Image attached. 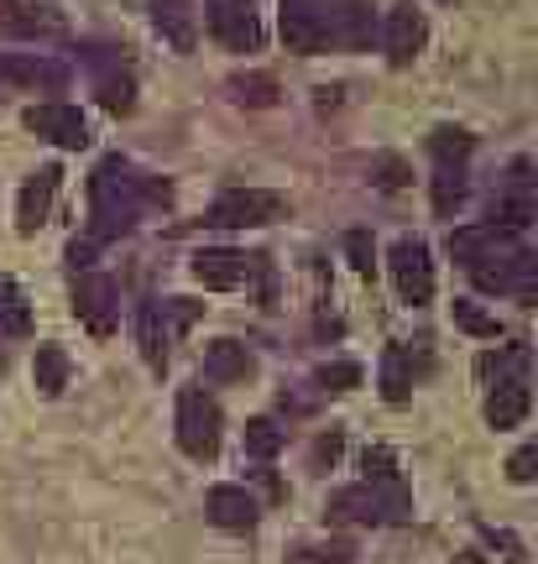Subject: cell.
<instances>
[{"instance_id": "obj_23", "label": "cell", "mask_w": 538, "mask_h": 564, "mask_svg": "<svg viewBox=\"0 0 538 564\" xmlns=\"http://www.w3.org/2000/svg\"><path fill=\"white\" fill-rule=\"evenodd\" d=\"M413 350L408 345H387V356H381V398L387 403H408V392H413Z\"/></svg>"}, {"instance_id": "obj_6", "label": "cell", "mask_w": 538, "mask_h": 564, "mask_svg": "<svg viewBox=\"0 0 538 564\" xmlns=\"http://www.w3.org/2000/svg\"><path fill=\"white\" fill-rule=\"evenodd\" d=\"M74 319L95 335V340H105V335H116L120 324V293L116 282L105 278V272H84L79 282H74Z\"/></svg>"}, {"instance_id": "obj_35", "label": "cell", "mask_w": 538, "mask_h": 564, "mask_svg": "<svg viewBox=\"0 0 538 564\" xmlns=\"http://www.w3.org/2000/svg\"><path fill=\"white\" fill-rule=\"evenodd\" d=\"M361 470H366V481H377V486L398 481V460H392V449H381V444L361 455Z\"/></svg>"}, {"instance_id": "obj_1", "label": "cell", "mask_w": 538, "mask_h": 564, "mask_svg": "<svg viewBox=\"0 0 538 564\" xmlns=\"http://www.w3.org/2000/svg\"><path fill=\"white\" fill-rule=\"evenodd\" d=\"M372 26L377 21L366 0H282V42L303 58L330 47H366Z\"/></svg>"}, {"instance_id": "obj_5", "label": "cell", "mask_w": 538, "mask_h": 564, "mask_svg": "<svg viewBox=\"0 0 538 564\" xmlns=\"http://www.w3.org/2000/svg\"><path fill=\"white\" fill-rule=\"evenodd\" d=\"M282 215H288L282 194H267V188H225L204 209V225H215V230H246V225H272Z\"/></svg>"}, {"instance_id": "obj_15", "label": "cell", "mask_w": 538, "mask_h": 564, "mask_svg": "<svg viewBox=\"0 0 538 564\" xmlns=\"http://www.w3.org/2000/svg\"><path fill=\"white\" fill-rule=\"evenodd\" d=\"M204 512H209V523L225 528V533H251V528H257V497H251L246 486H215Z\"/></svg>"}, {"instance_id": "obj_14", "label": "cell", "mask_w": 538, "mask_h": 564, "mask_svg": "<svg viewBox=\"0 0 538 564\" xmlns=\"http://www.w3.org/2000/svg\"><path fill=\"white\" fill-rule=\"evenodd\" d=\"M523 173H528V162L513 167V183L492 199V220H486V225H497V230H507V236H523V230L534 225V188H528Z\"/></svg>"}, {"instance_id": "obj_33", "label": "cell", "mask_w": 538, "mask_h": 564, "mask_svg": "<svg viewBox=\"0 0 538 564\" xmlns=\"http://www.w3.org/2000/svg\"><path fill=\"white\" fill-rule=\"evenodd\" d=\"M314 387H320V392H351V387H361V366L356 361H324L320 371H314Z\"/></svg>"}, {"instance_id": "obj_38", "label": "cell", "mask_w": 538, "mask_h": 564, "mask_svg": "<svg viewBox=\"0 0 538 564\" xmlns=\"http://www.w3.org/2000/svg\"><path fill=\"white\" fill-rule=\"evenodd\" d=\"M534 465H538V444H523L518 455L507 460V476H513V481H518V486H528V481H534V476H538Z\"/></svg>"}, {"instance_id": "obj_8", "label": "cell", "mask_w": 538, "mask_h": 564, "mask_svg": "<svg viewBox=\"0 0 538 564\" xmlns=\"http://www.w3.org/2000/svg\"><path fill=\"white\" fill-rule=\"evenodd\" d=\"M21 126H26L32 137L63 147V152H79V147H89V121L79 116V105H63V100L32 105V110L21 116Z\"/></svg>"}, {"instance_id": "obj_26", "label": "cell", "mask_w": 538, "mask_h": 564, "mask_svg": "<svg viewBox=\"0 0 538 564\" xmlns=\"http://www.w3.org/2000/svg\"><path fill=\"white\" fill-rule=\"evenodd\" d=\"M465 204V162H434V209L450 220Z\"/></svg>"}, {"instance_id": "obj_28", "label": "cell", "mask_w": 538, "mask_h": 564, "mask_svg": "<svg viewBox=\"0 0 538 564\" xmlns=\"http://www.w3.org/2000/svg\"><path fill=\"white\" fill-rule=\"evenodd\" d=\"M356 544L351 539H324V544H299L288 549V564H351Z\"/></svg>"}, {"instance_id": "obj_3", "label": "cell", "mask_w": 538, "mask_h": 564, "mask_svg": "<svg viewBox=\"0 0 538 564\" xmlns=\"http://www.w3.org/2000/svg\"><path fill=\"white\" fill-rule=\"evenodd\" d=\"M330 523H361V528H381V523H402L408 518V486L402 481H361V486H340L330 497Z\"/></svg>"}, {"instance_id": "obj_13", "label": "cell", "mask_w": 538, "mask_h": 564, "mask_svg": "<svg viewBox=\"0 0 538 564\" xmlns=\"http://www.w3.org/2000/svg\"><path fill=\"white\" fill-rule=\"evenodd\" d=\"M0 32L6 37H63L68 21L53 6H32V0H0Z\"/></svg>"}, {"instance_id": "obj_18", "label": "cell", "mask_w": 538, "mask_h": 564, "mask_svg": "<svg viewBox=\"0 0 538 564\" xmlns=\"http://www.w3.org/2000/svg\"><path fill=\"white\" fill-rule=\"evenodd\" d=\"M137 345H141V361L162 377V371H168V345H173V329H168V319H162L158 299H147L137 308Z\"/></svg>"}, {"instance_id": "obj_20", "label": "cell", "mask_w": 538, "mask_h": 564, "mask_svg": "<svg viewBox=\"0 0 538 564\" xmlns=\"http://www.w3.org/2000/svg\"><path fill=\"white\" fill-rule=\"evenodd\" d=\"M89 63H100V79H95L100 105L110 110V116H126V110L137 105V79H131L126 58H100V53H89Z\"/></svg>"}, {"instance_id": "obj_12", "label": "cell", "mask_w": 538, "mask_h": 564, "mask_svg": "<svg viewBox=\"0 0 538 564\" xmlns=\"http://www.w3.org/2000/svg\"><path fill=\"white\" fill-rule=\"evenodd\" d=\"M381 42H387V58L398 63V68H408L423 53V42H429V17H423L419 6H392L387 26H381Z\"/></svg>"}, {"instance_id": "obj_4", "label": "cell", "mask_w": 538, "mask_h": 564, "mask_svg": "<svg viewBox=\"0 0 538 564\" xmlns=\"http://www.w3.org/2000/svg\"><path fill=\"white\" fill-rule=\"evenodd\" d=\"M219 429H225V419H219L215 398L204 387H183L179 392V449L183 455L209 465L219 455Z\"/></svg>"}, {"instance_id": "obj_9", "label": "cell", "mask_w": 538, "mask_h": 564, "mask_svg": "<svg viewBox=\"0 0 538 564\" xmlns=\"http://www.w3.org/2000/svg\"><path fill=\"white\" fill-rule=\"evenodd\" d=\"M0 84L58 95V89H68V68L58 58H42V53H0Z\"/></svg>"}, {"instance_id": "obj_41", "label": "cell", "mask_w": 538, "mask_h": 564, "mask_svg": "<svg viewBox=\"0 0 538 564\" xmlns=\"http://www.w3.org/2000/svg\"><path fill=\"white\" fill-rule=\"evenodd\" d=\"M95 246L100 241H68V267H74V272H89V267H95Z\"/></svg>"}, {"instance_id": "obj_22", "label": "cell", "mask_w": 538, "mask_h": 564, "mask_svg": "<svg viewBox=\"0 0 538 564\" xmlns=\"http://www.w3.org/2000/svg\"><path fill=\"white\" fill-rule=\"evenodd\" d=\"M507 241H518V236H507L497 225H465V230H450V257H455L460 267H476L481 257H492V251Z\"/></svg>"}, {"instance_id": "obj_39", "label": "cell", "mask_w": 538, "mask_h": 564, "mask_svg": "<svg viewBox=\"0 0 538 564\" xmlns=\"http://www.w3.org/2000/svg\"><path fill=\"white\" fill-rule=\"evenodd\" d=\"M372 173H377V188H387V194L408 183V167H402L398 158H377V167H372Z\"/></svg>"}, {"instance_id": "obj_2", "label": "cell", "mask_w": 538, "mask_h": 564, "mask_svg": "<svg viewBox=\"0 0 538 564\" xmlns=\"http://www.w3.org/2000/svg\"><path fill=\"white\" fill-rule=\"evenodd\" d=\"M147 204H173V188L162 178H141L126 158H105L89 178V220L95 236L89 241H116L141 220Z\"/></svg>"}, {"instance_id": "obj_30", "label": "cell", "mask_w": 538, "mask_h": 564, "mask_svg": "<svg viewBox=\"0 0 538 564\" xmlns=\"http://www.w3.org/2000/svg\"><path fill=\"white\" fill-rule=\"evenodd\" d=\"M528 371V345L513 340L507 350H492V356H481V377H497V382H507V377H523Z\"/></svg>"}, {"instance_id": "obj_11", "label": "cell", "mask_w": 538, "mask_h": 564, "mask_svg": "<svg viewBox=\"0 0 538 564\" xmlns=\"http://www.w3.org/2000/svg\"><path fill=\"white\" fill-rule=\"evenodd\" d=\"M204 11H209L215 42H225L230 53H257L261 47V21H257V11H246L240 0H215V6H204Z\"/></svg>"}, {"instance_id": "obj_25", "label": "cell", "mask_w": 538, "mask_h": 564, "mask_svg": "<svg viewBox=\"0 0 538 564\" xmlns=\"http://www.w3.org/2000/svg\"><path fill=\"white\" fill-rule=\"evenodd\" d=\"M0 329L6 335H32V303L21 293V282L6 278V272H0Z\"/></svg>"}, {"instance_id": "obj_7", "label": "cell", "mask_w": 538, "mask_h": 564, "mask_svg": "<svg viewBox=\"0 0 538 564\" xmlns=\"http://www.w3.org/2000/svg\"><path fill=\"white\" fill-rule=\"evenodd\" d=\"M387 267H392V288H398L402 303H413V308H419V303L434 299V262H429V246H423L419 236L392 241Z\"/></svg>"}, {"instance_id": "obj_34", "label": "cell", "mask_w": 538, "mask_h": 564, "mask_svg": "<svg viewBox=\"0 0 538 564\" xmlns=\"http://www.w3.org/2000/svg\"><path fill=\"white\" fill-rule=\"evenodd\" d=\"M345 257H351V267H356L361 278L377 272V241H372L366 230H351V236H345Z\"/></svg>"}, {"instance_id": "obj_10", "label": "cell", "mask_w": 538, "mask_h": 564, "mask_svg": "<svg viewBox=\"0 0 538 564\" xmlns=\"http://www.w3.org/2000/svg\"><path fill=\"white\" fill-rule=\"evenodd\" d=\"M58 183H63V167H58V162L37 167L32 178L21 183V199H17L21 236H37L42 225H47V215H53V199H58Z\"/></svg>"}, {"instance_id": "obj_37", "label": "cell", "mask_w": 538, "mask_h": 564, "mask_svg": "<svg viewBox=\"0 0 538 564\" xmlns=\"http://www.w3.org/2000/svg\"><path fill=\"white\" fill-rule=\"evenodd\" d=\"M200 314H204V303H194V299H168V303H162V319H168V329H173V335H183V329L200 319Z\"/></svg>"}, {"instance_id": "obj_36", "label": "cell", "mask_w": 538, "mask_h": 564, "mask_svg": "<svg viewBox=\"0 0 538 564\" xmlns=\"http://www.w3.org/2000/svg\"><path fill=\"white\" fill-rule=\"evenodd\" d=\"M340 449H345V434H340V429H324L320 440H314V449H309V465H314V470H330V465L340 460Z\"/></svg>"}, {"instance_id": "obj_31", "label": "cell", "mask_w": 538, "mask_h": 564, "mask_svg": "<svg viewBox=\"0 0 538 564\" xmlns=\"http://www.w3.org/2000/svg\"><path fill=\"white\" fill-rule=\"evenodd\" d=\"M471 147H476V137H471V131H460V126H439L434 137H429L434 162H465L471 158Z\"/></svg>"}, {"instance_id": "obj_24", "label": "cell", "mask_w": 538, "mask_h": 564, "mask_svg": "<svg viewBox=\"0 0 538 564\" xmlns=\"http://www.w3.org/2000/svg\"><path fill=\"white\" fill-rule=\"evenodd\" d=\"M68 350L63 345H37V356H32V382H37L42 398H63V387H68Z\"/></svg>"}, {"instance_id": "obj_27", "label": "cell", "mask_w": 538, "mask_h": 564, "mask_svg": "<svg viewBox=\"0 0 538 564\" xmlns=\"http://www.w3.org/2000/svg\"><path fill=\"white\" fill-rule=\"evenodd\" d=\"M225 89H230V100H236V105H251V110H272V105H278V95H282L272 74H236Z\"/></svg>"}, {"instance_id": "obj_32", "label": "cell", "mask_w": 538, "mask_h": 564, "mask_svg": "<svg viewBox=\"0 0 538 564\" xmlns=\"http://www.w3.org/2000/svg\"><path fill=\"white\" fill-rule=\"evenodd\" d=\"M455 324H460V329H471V335H481V340H497V335H502L497 314H486V308H481V303H471V299H455Z\"/></svg>"}, {"instance_id": "obj_21", "label": "cell", "mask_w": 538, "mask_h": 564, "mask_svg": "<svg viewBox=\"0 0 538 564\" xmlns=\"http://www.w3.org/2000/svg\"><path fill=\"white\" fill-rule=\"evenodd\" d=\"M257 371V356L240 340H209L204 345V377L209 382H246Z\"/></svg>"}, {"instance_id": "obj_19", "label": "cell", "mask_w": 538, "mask_h": 564, "mask_svg": "<svg viewBox=\"0 0 538 564\" xmlns=\"http://www.w3.org/2000/svg\"><path fill=\"white\" fill-rule=\"evenodd\" d=\"M528 408H534L528 377H507V382H497L492 398H486V423H492V429H518V423L528 419Z\"/></svg>"}, {"instance_id": "obj_16", "label": "cell", "mask_w": 538, "mask_h": 564, "mask_svg": "<svg viewBox=\"0 0 538 564\" xmlns=\"http://www.w3.org/2000/svg\"><path fill=\"white\" fill-rule=\"evenodd\" d=\"M251 267H257V257H240V251L215 246V251H200V257H194V278H200L204 288H215V293H230V288H240V282L251 278Z\"/></svg>"}, {"instance_id": "obj_17", "label": "cell", "mask_w": 538, "mask_h": 564, "mask_svg": "<svg viewBox=\"0 0 538 564\" xmlns=\"http://www.w3.org/2000/svg\"><path fill=\"white\" fill-rule=\"evenodd\" d=\"M152 26H158V37L168 42V47H179V53H194V47H200V17H194L189 0H152Z\"/></svg>"}, {"instance_id": "obj_40", "label": "cell", "mask_w": 538, "mask_h": 564, "mask_svg": "<svg viewBox=\"0 0 538 564\" xmlns=\"http://www.w3.org/2000/svg\"><path fill=\"white\" fill-rule=\"evenodd\" d=\"M481 539H486L492 549H502V560H523V544L507 533V528H481Z\"/></svg>"}, {"instance_id": "obj_29", "label": "cell", "mask_w": 538, "mask_h": 564, "mask_svg": "<svg viewBox=\"0 0 538 564\" xmlns=\"http://www.w3.org/2000/svg\"><path fill=\"white\" fill-rule=\"evenodd\" d=\"M282 444H288V434L278 429V419H251L246 423V455H251V460H272Z\"/></svg>"}]
</instances>
